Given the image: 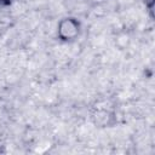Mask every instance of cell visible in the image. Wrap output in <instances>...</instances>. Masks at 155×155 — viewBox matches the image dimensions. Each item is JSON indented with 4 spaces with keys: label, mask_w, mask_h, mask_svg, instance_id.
I'll return each mask as SVG.
<instances>
[{
    "label": "cell",
    "mask_w": 155,
    "mask_h": 155,
    "mask_svg": "<svg viewBox=\"0 0 155 155\" xmlns=\"http://www.w3.org/2000/svg\"><path fill=\"white\" fill-rule=\"evenodd\" d=\"M80 22L74 17H64L58 22L57 35L62 41H73L80 35Z\"/></svg>",
    "instance_id": "1"
}]
</instances>
